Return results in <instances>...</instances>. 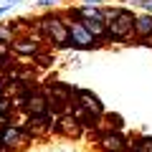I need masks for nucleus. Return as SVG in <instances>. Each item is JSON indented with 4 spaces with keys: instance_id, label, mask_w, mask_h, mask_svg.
<instances>
[{
    "instance_id": "obj_3",
    "label": "nucleus",
    "mask_w": 152,
    "mask_h": 152,
    "mask_svg": "<svg viewBox=\"0 0 152 152\" xmlns=\"http://www.w3.org/2000/svg\"><path fill=\"white\" fill-rule=\"evenodd\" d=\"M64 18H66V26H69V43H71L74 51H96V48H102V46L91 38V33L84 28L81 20L69 18L66 13H64Z\"/></svg>"
},
{
    "instance_id": "obj_4",
    "label": "nucleus",
    "mask_w": 152,
    "mask_h": 152,
    "mask_svg": "<svg viewBox=\"0 0 152 152\" xmlns=\"http://www.w3.org/2000/svg\"><path fill=\"white\" fill-rule=\"evenodd\" d=\"M31 142H33V134L26 129V124H18V122H10V124L3 129V134H0V145L5 147L8 152L26 150Z\"/></svg>"
},
{
    "instance_id": "obj_11",
    "label": "nucleus",
    "mask_w": 152,
    "mask_h": 152,
    "mask_svg": "<svg viewBox=\"0 0 152 152\" xmlns=\"http://www.w3.org/2000/svg\"><path fill=\"white\" fill-rule=\"evenodd\" d=\"M53 132L56 134H64V137H79L81 134V124L71 117V114H61V117H56V122H53Z\"/></svg>"
},
{
    "instance_id": "obj_8",
    "label": "nucleus",
    "mask_w": 152,
    "mask_h": 152,
    "mask_svg": "<svg viewBox=\"0 0 152 152\" xmlns=\"http://www.w3.org/2000/svg\"><path fill=\"white\" fill-rule=\"evenodd\" d=\"M134 43L152 48V15L150 13L137 10V15H134Z\"/></svg>"
},
{
    "instance_id": "obj_9",
    "label": "nucleus",
    "mask_w": 152,
    "mask_h": 152,
    "mask_svg": "<svg viewBox=\"0 0 152 152\" xmlns=\"http://www.w3.org/2000/svg\"><path fill=\"white\" fill-rule=\"evenodd\" d=\"M76 102L81 104L91 117H102L107 109H104V102L91 91V89H76Z\"/></svg>"
},
{
    "instance_id": "obj_18",
    "label": "nucleus",
    "mask_w": 152,
    "mask_h": 152,
    "mask_svg": "<svg viewBox=\"0 0 152 152\" xmlns=\"http://www.w3.org/2000/svg\"><path fill=\"white\" fill-rule=\"evenodd\" d=\"M124 3V8H132V10H142V3L145 0H122Z\"/></svg>"
},
{
    "instance_id": "obj_10",
    "label": "nucleus",
    "mask_w": 152,
    "mask_h": 152,
    "mask_svg": "<svg viewBox=\"0 0 152 152\" xmlns=\"http://www.w3.org/2000/svg\"><path fill=\"white\" fill-rule=\"evenodd\" d=\"M23 112H26V117H31V114H48V99H46L43 89H36L33 94H28L26 104H23Z\"/></svg>"
},
{
    "instance_id": "obj_2",
    "label": "nucleus",
    "mask_w": 152,
    "mask_h": 152,
    "mask_svg": "<svg viewBox=\"0 0 152 152\" xmlns=\"http://www.w3.org/2000/svg\"><path fill=\"white\" fill-rule=\"evenodd\" d=\"M134 15L137 10L119 5V13L107 23L109 43H134Z\"/></svg>"
},
{
    "instance_id": "obj_13",
    "label": "nucleus",
    "mask_w": 152,
    "mask_h": 152,
    "mask_svg": "<svg viewBox=\"0 0 152 152\" xmlns=\"http://www.w3.org/2000/svg\"><path fill=\"white\" fill-rule=\"evenodd\" d=\"M134 152H152V134H137L129 140Z\"/></svg>"
},
{
    "instance_id": "obj_21",
    "label": "nucleus",
    "mask_w": 152,
    "mask_h": 152,
    "mask_svg": "<svg viewBox=\"0 0 152 152\" xmlns=\"http://www.w3.org/2000/svg\"><path fill=\"white\" fill-rule=\"evenodd\" d=\"M13 51H10V46L8 43H0V56H10Z\"/></svg>"
},
{
    "instance_id": "obj_12",
    "label": "nucleus",
    "mask_w": 152,
    "mask_h": 152,
    "mask_svg": "<svg viewBox=\"0 0 152 152\" xmlns=\"http://www.w3.org/2000/svg\"><path fill=\"white\" fill-rule=\"evenodd\" d=\"M99 127H102V132H124V119L114 112H104L99 119Z\"/></svg>"
},
{
    "instance_id": "obj_6",
    "label": "nucleus",
    "mask_w": 152,
    "mask_h": 152,
    "mask_svg": "<svg viewBox=\"0 0 152 152\" xmlns=\"http://www.w3.org/2000/svg\"><path fill=\"white\" fill-rule=\"evenodd\" d=\"M96 147L99 152H124L129 147V140L124 132H99Z\"/></svg>"
},
{
    "instance_id": "obj_5",
    "label": "nucleus",
    "mask_w": 152,
    "mask_h": 152,
    "mask_svg": "<svg viewBox=\"0 0 152 152\" xmlns=\"http://www.w3.org/2000/svg\"><path fill=\"white\" fill-rule=\"evenodd\" d=\"M13 56H20V58H36L41 51H43V41L36 33H18L15 41L10 43Z\"/></svg>"
},
{
    "instance_id": "obj_20",
    "label": "nucleus",
    "mask_w": 152,
    "mask_h": 152,
    "mask_svg": "<svg viewBox=\"0 0 152 152\" xmlns=\"http://www.w3.org/2000/svg\"><path fill=\"white\" fill-rule=\"evenodd\" d=\"M0 96H8V81H5V76H0Z\"/></svg>"
},
{
    "instance_id": "obj_17",
    "label": "nucleus",
    "mask_w": 152,
    "mask_h": 152,
    "mask_svg": "<svg viewBox=\"0 0 152 152\" xmlns=\"http://www.w3.org/2000/svg\"><path fill=\"white\" fill-rule=\"evenodd\" d=\"M79 5H91V8H107L109 0H79Z\"/></svg>"
},
{
    "instance_id": "obj_16",
    "label": "nucleus",
    "mask_w": 152,
    "mask_h": 152,
    "mask_svg": "<svg viewBox=\"0 0 152 152\" xmlns=\"http://www.w3.org/2000/svg\"><path fill=\"white\" fill-rule=\"evenodd\" d=\"M0 114H13V104H10V96H0Z\"/></svg>"
},
{
    "instance_id": "obj_1",
    "label": "nucleus",
    "mask_w": 152,
    "mask_h": 152,
    "mask_svg": "<svg viewBox=\"0 0 152 152\" xmlns=\"http://www.w3.org/2000/svg\"><path fill=\"white\" fill-rule=\"evenodd\" d=\"M36 28H38L41 41L48 43L51 48H58V51L71 48V43H69V26H66L64 10L41 13V15L36 18Z\"/></svg>"
},
{
    "instance_id": "obj_23",
    "label": "nucleus",
    "mask_w": 152,
    "mask_h": 152,
    "mask_svg": "<svg viewBox=\"0 0 152 152\" xmlns=\"http://www.w3.org/2000/svg\"><path fill=\"white\" fill-rule=\"evenodd\" d=\"M124 152H134V150H132V145H129V147H127V150H124Z\"/></svg>"
},
{
    "instance_id": "obj_14",
    "label": "nucleus",
    "mask_w": 152,
    "mask_h": 152,
    "mask_svg": "<svg viewBox=\"0 0 152 152\" xmlns=\"http://www.w3.org/2000/svg\"><path fill=\"white\" fill-rule=\"evenodd\" d=\"M15 36H18V33L13 31L8 23H0V43H8V46H10L13 41H15Z\"/></svg>"
},
{
    "instance_id": "obj_22",
    "label": "nucleus",
    "mask_w": 152,
    "mask_h": 152,
    "mask_svg": "<svg viewBox=\"0 0 152 152\" xmlns=\"http://www.w3.org/2000/svg\"><path fill=\"white\" fill-rule=\"evenodd\" d=\"M142 13H150L152 15V0H145V3H142Z\"/></svg>"
},
{
    "instance_id": "obj_15",
    "label": "nucleus",
    "mask_w": 152,
    "mask_h": 152,
    "mask_svg": "<svg viewBox=\"0 0 152 152\" xmlns=\"http://www.w3.org/2000/svg\"><path fill=\"white\" fill-rule=\"evenodd\" d=\"M33 3H36L43 13H48V10H56V5H61L64 0H33Z\"/></svg>"
},
{
    "instance_id": "obj_7",
    "label": "nucleus",
    "mask_w": 152,
    "mask_h": 152,
    "mask_svg": "<svg viewBox=\"0 0 152 152\" xmlns=\"http://www.w3.org/2000/svg\"><path fill=\"white\" fill-rule=\"evenodd\" d=\"M53 119L56 117H51V114H31V117H26V129L33 134V140H38V137H46L53 132Z\"/></svg>"
},
{
    "instance_id": "obj_19",
    "label": "nucleus",
    "mask_w": 152,
    "mask_h": 152,
    "mask_svg": "<svg viewBox=\"0 0 152 152\" xmlns=\"http://www.w3.org/2000/svg\"><path fill=\"white\" fill-rule=\"evenodd\" d=\"M10 122H13V114H0V134H3V129H5Z\"/></svg>"
}]
</instances>
